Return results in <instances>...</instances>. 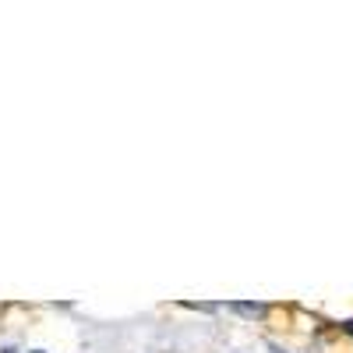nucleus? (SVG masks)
Returning a JSON list of instances; mask_svg holds the SVG:
<instances>
[{
    "mask_svg": "<svg viewBox=\"0 0 353 353\" xmlns=\"http://www.w3.org/2000/svg\"><path fill=\"white\" fill-rule=\"evenodd\" d=\"M343 332H346V336H353V318H350V321H343Z\"/></svg>",
    "mask_w": 353,
    "mask_h": 353,
    "instance_id": "f257e3e1",
    "label": "nucleus"
},
{
    "mask_svg": "<svg viewBox=\"0 0 353 353\" xmlns=\"http://www.w3.org/2000/svg\"><path fill=\"white\" fill-rule=\"evenodd\" d=\"M0 353H18V350H11V346H8V350H0Z\"/></svg>",
    "mask_w": 353,
    "mask_h": 353,
    "instance_id": "f03ea898",
    "label": "nucleus"
},
{
    "mask_svg": "<svg viewBox=\"0 0 353 353\" xmlns=\"http://www.w3.org/2000/svg\"><path fill=\"white\" fill-rule=\"evenodd\" d=\"M272 353H286V350H279V346H272Z\"/></svg>",
    "mask_w": 353,
    "mask_h": 353,
    "instance_id": "7ed1b4c3",
    "label": "nucleus"
},
{
    "mask_svg": "<svg viewBox=\"0 0 353 353\" xmlns=\"http://www.w3.org/2000/svg\"><path fill=\"white\" fill-rule=\"evenodd\" d=\"M32 353H43V350H32Z\"/></svg>",
    "mask_w": 353,
    "mask_h": 353,
    "instance_id": "20e7f679",
    "label": "nucleus"
}]
</instances>
